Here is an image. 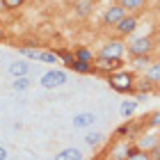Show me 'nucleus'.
Returning <instances> with one entry per match:
<instances>
[{"label": "nucleus", "instance_id": "nucleus-1", "mask_svg": "<svg viewBox=\"0 0 160 160\" xmlns=\"http://www.w3.org/2000/svg\"><path fill=\"white\" fill-rule=\"evenodd\" d=\"M108 85H110L114 92L126 94L135 87V76L130 73V71H114V73L108 76Z\"/></svg>", "mask_w": 160, "mask_h": 160}, {"label": "nucleus", "instance_id": "nucleus-2", "mask_svg": "<svg viewBox=\"0 0 160 160\" xmlns=\"http://www.w3.org/2000/svg\"><path fill=\"white\" fill-rule=\"evenodd\" d=\"M64 82H67V73H64V71H57V69L48 71V73H43V76H41V80H39V85H41V87H46V89H55V87H62Z\"/></svg>", "mask_w": 160, "mask_h": 160}, {"label": "nucleus", "instance_id": "nucleus-3", "mask_svg": "<svg viewBox=\"0 0 160 160\" xmlns=\"http://www.w3.org/2000/svg\"><path fill=\"white\" fill-rule=\"evenodd\" d=\"M123 50H126V46H123L121 41H108L103 48H101V53L98 57H110V60H121V55H123Z\"/></svg>", "mask_w": 160, "mask_h": 160}, {"label": "nucleus", "instance_id": "nucleus-4", "mask_svg": "<svg viewBox=\"0 0 160 160\" xmlns=\"http://www.w3.org/2000/svg\"><path fill=\"white\" fill-rule=\"evenodd\" d=\"M151 39H147V37H137V39H133L128 43V50H130V55L133 57H140V55H149L151 53Z\"/></svg>", "mask_w": 160, "mask_h": 160}, {"label": "nucleus", "instance_id": "nucleus-5", "mask_svg": "<svg viewBox=\"0 0 160 160\" xmlns=\"http://www.w3.org/2000/svg\"><path fill=\"white\" fill-rule=\"evenodd\" d=\"M121 67H123L121 60H110V57H96V62H94V69L101 71V73H114Z\"/></svg>", "mask_w": 160, "mask_h": 160}, {"label": "nucleus", "instance_id": "nucleus-6", "mask_svg": "<svg viewBox=\"0 0 160 160\" xmlns=\"http://www.w3.org/2000/svg\"><path fill=\"white\" fill-rule=\"evenodd\" d=\"M123 18V7H108L105 14H103V23L105 25H117L119 21Z\"/></svg>", "mask_w": 160, "mask_h": 160}, {"label": "nucleus", "instance_id": "nucleus-7", "mask_svg": "<svg viewBox=\"0 0 160 160\" xmlns=\"http://www.w3.org/2000/svg\"><path fill=\"white\" fill-rule=\"evenodd\" d=\"M137 28V18L135 16H123L119 23H117V32L119 34H130Z\"/></svg>", "mask_w": 160, "mask_h": 160}, {"label": "nucleus", "instance_id": "nucleus-8", "mask_svg": "<svg viewBox=\"0 0 160 160\" xmlns=\"http://www.w3.org/2000/svg\"><path fill=\"white\" fill-rule=\"evenodd\" d=\"M128 153H130V147L123 144V142H119V144H114V147L110 149V160H126Z\"/></svg>", "mask_w": 160, "mask_h": 160}, {"label": "nucleus", "instance_id": "nucleus-9", "mask_svg": "<svg viewBox=\"0 0 160 160\" xmlns=\"http://www.w3.org/2000/svg\"><path fill=\"white\" fill-rule=\"evenodd\" d=\"M94 121H96V117H94L92 112H82V114H78V117H73V126L76 128H87V126H92Z\"/></svg>", "mask_w": 160, "mask_h": 160}, {"label": "nucleus", "instance_id": "nucleus-10", "mask_svg": "<svg viewBox=\"0 0 160 160\" xmlns=\"http://www.w3.org/2000/svg\"><path fill=\"white\" fill-rule=\"evenodd\" d=\"M137 130H140V123H123L121 128H117L119 137H135Z\"/></svg>", "mask_w": 160, "mask_h": 160}, {"label": "nucleus", "instance_id": "nucleus-11", "mask_svg": "<svg viewBox=\"0 0 160 160\" xmlns=\"http://www.w3.org/2000/svg\"><path fill=\"white\" fill-rule=\"evenodd\" d=\"M55 55H57V57H60V60H62L64 64H67V67H69V69H73V64H76V55H73V53H71V50H64V48H57V50H55Z\"/></svg>", "mask_w": 160, "mask_h": 160}, {"label": "nucleus", "instance_id": "nucleus-12", "mask_svg": "<svg viewBox=\"0 0 160 160\" xmlns=\"http://www.w3.org/2000/svg\"><path fill=\"white\" fill-rule=\"evenodd\" d=\"M28 71H30V64H28V62H14L9 67V73L16 76V78H23Z\"/></svg>", "mask_w": 160, "mask_h": 160}, {"label": "nucleus", "instance_id": "nucleus-13", "mask_svg": "<svg viewBox=\"0 0 160 160\" xmlns=\"http://www.w3.org/2000/svg\"><path fill=\"white\" fill-rule=\"evenodd\" d=\"M55 160H82V153L78 149H64L55 156Z\"/></svg>", "mask_w": 160, "mask_h": 160}, {"label": "nucleus", "instance_id": "nucleus-14", "mask_svg": "<svg viewBox=\"0 0 160 160\" xmlns=\"http://www.w3.org/2000/svg\"><path fill=\"white\" fill-rule=\"evenodd\" d=\"M144 78H147L149 82H160V62L151 64V67L147 69V73H144Z\"/></svg>", "mask_w": 160, "mask_h": 160}, {"label": "nucleus", "instance_id": "nucleus-15", "mask_svg": "<svg viewBox=\"0 0 160 160\" xmlns=\"http://www.w3.org/2000/svg\"><path fill=\"white\" fill-rule=\"evenodd\" d=\"M144 0H119V7H123V12H133V9H142Z\"/></svg>", "mask_w": 160, "mask_h": 160}, {"label": "nucleus", "instance_id": "nucleus-16", "mask_svg": "<svg viewBox=\"0 0 160 160\" xmlns=\"http://www.w3.org/2000/svg\"><path fill=\"white\" fill-rule=\"evenodd\" d=\"M126 160H151V156H149V153H144V151H142L140 147H133Z\"/></svg>", "mask_w": 160, "mask_h": 160}, {"label": "nucleus", "instance_id": "nucleus-17", "mask_svg": "<svg viewBox=\"0 0 160 160\" xmlns=\"http://www.w3.org/2000/svg\"><path fill=\"white\" fill-rule=\"evenodd\" d=\"M156 144H158L156 135H144L142 140H140V149H142V151H144V149H149V151H151V149L156 147Z\"/></svg>", "mask_w": 160, "mask_h": 160}, {"label": "nucleus", "instance_id": "nucleus-18", "mask_svg": "<svg viewBox=\"0 0 160 160\" xmlns=\"http://www.w3.org/2000/svg\"><path fill=\"white\" fill-rule=\"evenodd\" d=\"M89 7H92V0H78L76 2L78 16H87V14H89Z\"/></svg>", "mask_w": 160, "mask_h": 160}, {"label": "nucleus", "instance_id": "nucleus-19", "mask_svg": "<svg viewBox=\"0 0 160 160\" xmlns=\"http://www.w3.org/2000/svg\"><path fill=\"white\" fill-rule=\"evenodd\" d=\"M73 55H76V60H80V62H89V64H92V60H94V55H92L87 48H76Z\"/></svg>", "mask_w": 160, "mask_h": 160}, {"label": "nucleus", "instance_id": "nucleus-20", "mask_svg": "<svg viewBox=\"0 0 160 160\" xmlns=\"http://www.w3.org/2000/svg\"><path fill=\"white\" fill-rule=\"evenodd\" d=\"M133 112H135V103H133V101H123V103H121V117L130 119Z\"/></svg>", "mask_w": 160, "mask_h": 160}, {"label": "nucleus", "instance_id": "nucleus-21", "mask_svg": "<svg viewBox=\"0 0 160 160\" xmlns=\"http://www.w3.org/2000/svg\"><path fill=\"white\" fill-rule=\"evenodd\" d=\"M92 69H94V67H92L89 62H80V60H76V64H73V69H71V71H76V73H89Z\"/></svg>", "mask_w": 160, "mask_h": 160}, {"label": "nucleus", "instance_id": "nucleus-22", "mask_svg": "<svg viewBox=\"0 0 160 160\" xmlns=\"http://www.w3.org/2000/svg\"><path fill=\"white\" fill-rule=\"evenodd\" d=\"M30 85H32V82H30V80H28V78L23 76V78H16V80H14V85H12V87H14L16 92H25Z\"/></svg>", "mask_w": 160, "mask_h": 160}, {"label": "nucleus", "instance_id": "nucleus-23", "mask_svg": "<svg viewBox=\"0 0 160 160\" xmlns=\"http://www.w3.org/2000/svg\"><path fill=\"white\" fill-rule=\"evenodd\" d=\"M21 55H25V57H32V60H39V55H41V50L37 48H30V46H21Z\"/></svg>", "mask_w": 160, "mask_h": 160}, {"label": "nucleus", "instance_id": "nucleus-24", "mask_svg": "<svg viewBox=\"0 0 160 160\" xmlns=\"http://www.w3.org/2000/svg\"><path fill=\"white\" fill-rule=\"evenodd\" d=\"M133 60H135V67L137 69H144V67H151V57L149 55H140V57H133Z\"/></svg>", "mask_w": 160, "mask_h": 160}, {"label": "nucleus", "instance_id": "nucleus-25", "mask_svg": "<svg viewBox=\"0 0 160 160\" xmlns=\"http://www.w3.org/2000/svg\"><path fill=\"white\" fill-rule=\"evenodd\" d=\"M39 62L53 64V62H57V55H55V53H48V50H41V55H39Z\"/></svg>", "mask_w": 160, "mask_h": 160}, {"label": "nucleus", "instance_id": "nucleus-26", "mask_svg": "<svg viewBox=\"0 0 160 160\" xmlns=\"http://www.w3.org/2000/svg\"><path fill=\"white\" fill-rule=\"evenodd\" d=\"M85 142L89 144V147H96V144L101 142V133H87L85 135Z\"/></svg>", "mask_w": 160, "mask_h": 160}, {"label": "nucleus", "instance_id": "nucleus-27", "mask_svg": "<svg viewBox=\"0 0 160 160\" xmlns=\"http://www.w3.org/2000/svg\"><path fill=\"white\" fill-rule=\"evenodd\" d=\"M23 2H25V0H2V7H5V9H18Z\"/></svg>", "mask_w": 160, "mask_h": 160}, {"label": "nucleus", "instance_id": "nucleus-28", "mask_svg": "<svg viewBox=\"0 0 160 160\" xmlns=\"http://www.w3.org/2000/svg\"><path fill=\"white\" fill-rule=\"evenodd\" d=\"M149 156H151V160H160V144H156V147L149 151Z\"/></svg>", "mask_w": 160, "mask_h": 160}, {"label": "nucleus", "instance_id": "nucleus-29", "mask_svg": "<svg viewBox=\"0 0 160 160\" xmlns=\"http://www.w3.org/2000/svg\"><path fill=\"white\" fill-rule=\"evenodd\" d=\"M149 126H160V112H156V114L149 117Z\"/></svg>", "mask_w": 160, "mask_h": 160}, {"label": "nucleus", "instance_id": "nucleus-30", "mask_svg": "<svg viewBox=\"0 0 160 160\" xmlns=\"http://www.w3.org/2000/svg\"><path fill=\"white\" fill-rule=\"evenodd\" d=\"M0 160H7V149L0 147Z\"/></svg>", "mask_w": 160, "mask_h": 160}, {"label": "nucleus", "instance_id": "nucleus-31", "mask_svg": "<svg viewBox=\"0 0 160 160\" xmlns=\"http://www.w3.org/2000/svg\"><path fill=\"white\" fill-rule=\"evenodd\" d=\"M5 39V32H2V28H0V41H2Z\"/></svg>", "mask_w": 160, "mask_h": 160}, {"label": "nucleus", "instance_id": "nucleus-32", "mask_svg": "<svg viewBox=\"0 0 160 160\" xmlns=\"http://www.w3.org/2000/svg\"><path fill=\"white\" fill-rule=\"evenodd\" d=\"M158 9H160V2H158Z\"/></svg>", "mask_w": 160, "mask_h": 160}]
</instances>
